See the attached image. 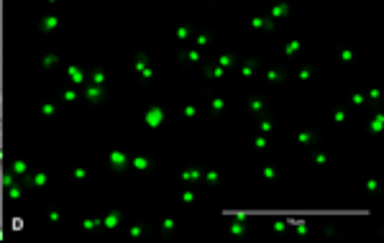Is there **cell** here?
Masks as SVG:
<instances>
[{
	"label": "cell",
	"mask_w": 384,
	"mask_h": 243,
	"mask_svg": "<svg viewBox=\"0 0 384 243\" xmlns=\"http://www.w3.org/2000/svg\"><path fill=\"white\" fill-rule=\"evenodd\" d=\"M144 123H146L149 128H156L159 123H164V110H162V108H149L146 115H144Z\"/></svg>",
	"instance_id": "1"
},
{
	"label": "cell",
	"mask_w": 384,
	"mask_h": 243,
	"mask_svg": "<svg viewBox=\"0 0 384 243\" xmlns=\"http://www.w3.org/2000/svg\"><path fill=\"white\" fill-rule=\"evenodd\" d=\"M67 77H70L72 85H82V82H85V72H82L80 67H75V64L67 70Z\"/></svg>",
	"instance_id": "2"
},
{
	"label": "cell",
	"mask_w": 384,
	"mask_h": 243,
	"mask_svg": "<svg viewBox=\"0 0 384 243\" xmlns=\"http://www.w3.org/2000/svg\"><path fill=\"white\" fill-rule=\"evenodd\" d=\"M110 164H113L115 169H123V166L128 164V156H125L123 151H113V154H110Z\"/></svg>",
	"instance_id": "3"
},
{
	"label": "cell",
	"mask_w": 384,
	"mask_h": 243,
	"mask_svg": "<svg viewBox=\"0 0 384 243\" xmlns=\"http://www.w3.org/2000/svg\"><path fill=\"white\" fill-rule=\"evenodd\" d=\"M85 97L90 100V102H98V100H103V85H92L87 92H85Z\"/></svg>",
	"instance_id": "4"
},
{
	"label": "cell",
	"mask_w": 384,
	"mask_h": 243,
	"mask_svg": "<svg viewBox=\"0 0 384 243\" xmlns=\"http://www.w3.org/2000/svg\"><path fill=\"white\" fill-rule=\"evenodd\" d=\"M136 70H139V72H141V75H144L146 80L151 77V70H149V59H146V56H139V59H136Z\"/></svg>",
	"instance_id": "5"
},
{
	"label": "cell",
	"mask_w": 384,
	"mask_h": 243,
	"mask_svg": "<svg viewBox=\"0 0 384 243\" xmlns=\"http://www.w3.org/2000/svg\"><path fill=\"white\" fill-rule=\"evenodd\" d=\"M120 223V215L118 213H110V215H105L103 220H100V225H105V228H115Z\"/></svg>",
	"instance_id": "6"
},
{
	"label": "cell",
	"mask_w": 384,
	"mask_h": 243,
	"mask_svg": "<svg viewBox=\"0 0 384 243\" xmlns=\"http://www.w3.org/2000/svg\"><path fill=\"white\" fill-rule=\"evenodd\" d=\"M381 128H384V118H381V115H376V118L371 120V126H369V131H374V133H379Z\"/></svg>",
	"instance_id": "7"
},
{
	"label": "cell",
	"mask_w": 384,
	"mask_h": 243,
	"mask_svg": "<svg viewBox=\"0 0 384 243\" xmlns=\"http://www.w3.org/2000/svg\"><path fill=\"white\" fill-rule=\"evenodd\" d=\"M51 28H56V18H54V16H46V18L41 21V31H51Z\"/></svg>",
	"instance_id": "8"
},
{
	"label": "cell",
	"mask_w": 384,
	"mask_h": 243,
	"mask_svg": "<svg viewBox=\"0 0 384 243\" xmlns=\"http://www.w3.org/2000/svg\"><path fill=\"white\" fill-rule=\"evenodd\" d=\"M28 171V164L26 161H16L13 164V174H26Z\"/></svg>",
	"instance_id": "9"
},
{
	"label": "cell",
	"mask_w": 384,
	"mask_h": 243,
	"mask_svg": "<svg viewBox=\"0 0 384 243\" xmlns=\"http://www.w3.org/2000/svg\"><path fill=\"white\" fill-rule=\"evenodd\" d=\"M31 182H34V187H44L46 185V174H34Z\"/></svg>",
	"instance_id": "10"
},
{
	"label": "cell",
	"mask_w": 384,
	"mask_h": 243,
	"mask_svg": "<svg viewBox=\"0 0 384 243\" xmlns=\"http://www.w3.org/2000/svg\"><path fill=\"white\" fill-rule=\"evenodd\" d=\"M6 192H8V197H11V200H16V197H21V187H16V185H11V187H6Z\"/></svg>",
	"instance_id": "11"
},
{
	"label": "cell",
	"mask_w": 384,
	"mask_h": 243,
	"mask_svg": "<svg viewBox=\"0 0 384 243\" xmlns=\"http://www.w3.org/2000/svg\"><path fill=\"white\" fill-rule=\"evenodd\" d=\"M200 177V171L198 169H189V171H182V179H187V182H192V179H198Z\"/></svg>",
	"instance_id": "12"
},
{
	"label": "cell",
	"mask_w": 384,
	"mask_h": 243,
	"mask_svg": "<svg viewBox=\"0 0 384 243\" xmlns=\"http://www.w3.org/2000/svg\"><path fill=\"white\" fill-rule=\"evenodd\" d=\"M218 64H220L223 70H226V67H231V64H233V59H231V54H223V56L218 59Z\"/></svg>",
	"instance_id": "13"
},
{
	"label": "cell",
	"mask_w": 384,
	"mask_h": 243,
	"mask_svg": "<svg viewBox=\"0 0 384 243\" xmlns=\"http://www.w3.org/2000/svg\"><path fill=\"white\" fill-rule=\"evenodd\" d=\"M272 16H274V18H282V16H287V6H284V3H282V6H277V8L272 11Z\"/></svg>",
	"instance_id": "14"
},
{
	"label": "cell",
	"mask_w": 384,
	"mask_h": 243,
	"mask_svg": "<svg viewBox=\"0 0 384 243\" xmlns=\"http://www.w3.org/2000/svg\"><path fill=\"white\" fill-rule=\"evenodd\" d=\"M134 166H136V169H141V171H144V169H149V161H146V159H144V156H139V159H134Z\"/></svg>",
	"instance_id": "15"
},
{
	"label": "cell",
	"mask_w": 384,
	"mask_h": 243,
	"mask_svg": "<svg viewBox=\"0 0 384 243\" xmlns=\"http://www.w3.org/2000/svg\"><path fill=\"white\" fill-rule=\"evenodd\" d=\"M231 230H233L236 235H238V233H243V215H241V218H238V220L231 225Z\"/></svg>",
	"instance_id": "16"
},
{
	"label": "cell",
	"mask_w": 384,
	"mask_h": 243,
	"mask_svg": "<svg viewBox=\"0 0 384 243\" xmlns=\"http://www.w3.org/2000/svg\"><path fill=\"white\" fill-rule=\"evenodd\" d=\"M297 49H300V41H290V44L284 46V54H295Z\"/></svg>",
	"instance_id": "17"
},
{
	"label": "cell",
	"mask_w": 384,
	"mask_h": 243,
	"mask_svg": "<svg viewBox=\"0 0 384 243\" xmlns=\"http://www.w3.org/2000/svg\"><path fill=\"white\" fill-rule=\"evenodd\" d=\"M103 82H105V75H103V72L98 70V72L92 75V85H103Z\"/></svg>",
	"instance_id": "18"
},
{
	"label": "cell",
	"mask_w": 384,
	"mask_h": 243,
	"mask_svg": "<svg viewBox=\"0 0 384 243\" xmlns=\"http://www.w3.org/2000/svg\"><path fill=\"white\" fill-rule=\"evenodd\" d=\"M54 64H56V56H54V54H49V56L44 59V67H54Z\"/></svg>",
	"instance_id": "19"
},
{
	"label": "cell",
	"mask_w": 384,
	"mask_h": 243,
	"mask_svg": "<svg viewBox=\"0 0 384 243\" xmlns=\"http://www.w3.org/2000/svg\"><path fill=\"white\" fill-rule=\"evenodd\" d=\"M3 185H6V187L16 185V182H13V174H3Z\"/></svg>",
	"instance_id": "20"
},
{
	"label": "cell",
	"mask_w": 384,
	"mask_h": 243,
	"mask_svg": "<svg viewBox=\"0 0 384 243\" xmlns=\"http://www.w3.org/2000/svg\"><path fill=\"white\" fill-rule=\"evenodd\" d=\"M13 230H23V218H13Z\"/></svg>",
	"instance_id": "21"
},
{
	"label": "cell",
	"mask_w": 384,
	"mask_h": 243,
	"mask_svg": "<svg viewBox=\"0 0 384 243\" xmlns=\"http://www.w3.org/2000/svg\"><path fill=\"white\" fill-rule=\"evenodd\" d=\"M205 179L210 182V185H215V182H218V174H215V171H208V174H205Z\"/></svg>",
	"instance_id": "22"
},
{
	"label": "cell",
	"mask_w": 384,
	"mask_h": 243,
	"mask_svg": "<svg viewBox=\"0 0 384 243\" xmlns=\"http://www.w3.org/2000/svg\"><path fill=\"white\" fill-rule=\"evenodd\" d=\"M187 59H192V62H198V59H200V51H187Z\"/></svg>",
	"instance_id": "23"
},
{
	"label": "cell",
	"mask_w": 384,
	"mask_h": 243,
	"mask_svg": "<svg viewBox=\"0 0 384 243\" xmlns=\"http://www.w3.org/2000/svg\"><path fill=\"white\" fill-rule=\"evenodd\" d=\"M41 113H44V115H51V113H54V105H49V102H46V105L41 108Z\"/></svg>",
	"instance_id": "24"
},
{
	"label": "cell",
	"mask_w": 384,
	"mask_h": 243,
	"mask_svg": "<svg viewBox=\"0 0 384 243\" xmlns=\"http://www.w3.org/2000/svg\"><path fill=\"white\" fill-rule=\"evenodd\" d=\"M264 146H267V138L259 136V138H256V149H264Z\"/></svg>",
	"instance_id": "25"
},
{
	"label": "cell",
	"mask_w": 384,
	"mask_h": 243,
	"mask_svg": "<svg viewBox=\"0 0 384 243\" xmlns=\"http://www.w3.org/2000/svg\"><path fill=\"white\" fill-rule=\"evenodd\" d=\"M75 97H77L75 90H67V92H64V100H75Z\"/></svg>",
	"instance_id": "26"
},
{
	"label": "cell",
	"mask_w": 384,
	"mask_h": 243,
	"mask_svg": "<svg viewBox=\"0 0 384 243\" xmlns=\"http://www.w3.org/2000/svg\"><path fill=\"white\" fill-rule=\"evenodd\" d=\"M262 131H264V133L272 131V120H264V123H262Z\"/></svg>",
	"instance_id": "27"
},
{
	"label": "cell",
	"mask_w": 384,
	"mask_h": 243,
	"mask_svg": "<svg viewBox=\"0 0 384 243\" xmlns=\"http://www.w3.org/2000/svg\"><path fill=\"white\" fill-rule=\"evenodd\" d=\"M251 72H253V62H248V64H246V67H243V75H246V77H248V75H251Z\"/></svg>",
	"instance_id": "28"
},
{
	"label": "cell",
	"mask_w": 384,
	"mask_h": 243,
	"mask_svg": "<svg viewBox=\"0 0 384 243\" xmlns=\"http://www.w3.org/2000/svg\"><path fill=\"white\" fill-rule=\"evenodd\" d=\"M210 75H213V77H223V67H220V64H218V67H215V70H213V72H210Z\"/></svg>",
	"instance_id": "29"
},
{
	"label": "cell",
	"mask_w": 384,
	"mask_h": 243,
	"mask_svg": "<svg viewBox=\"0 0 384 243\" xmlns=\"http://www.w3.org/2000/svg\"><path fill=\"white\" fill-rule=\"evenodd\" d=\"M213 108H215V110H223V100L215 97V100H213Z\"/></svg>",
	"instance_id": "30"
},
{
	"label": "cell",
	"mask_w": 384,
	"mask_h": 243,
	"mask_svg": "<svg viewBox=\"0 0 384 243\" xmlns=\"http://www.w3.org/2000/svg\"><path fill=\"white\" fill-rule=\"evenodd\" d=\"M82 225H85V228H87V230H92V228H95V225H98V220H85V223H82Z\"/></svg>",
	"instance_id": "31"
},
{
	"label": "cell",
	"mask_w": 384,
	"mask_h": 243,
	"mask_svg": "<svg viewBox=\"0 0 384 243\" xmlns=\"http://www.w3.org/2000/svg\"><path fill=\"white\" fill-rule=\"evenodd\" d=\"M284 228H287L284 220H277V223H274V230H284Z\"/></svg>",
	"instance_id": "32"
},
{
	"label": "cell",
	"mask_w": 384,
	"mask_h": 243,
	"mask_svg": "<svg viewBox=\"0 0 384 243\" xmlns=\"http://www.w3.org/2000/svg\"><path fill=\"white\" fill-rule=\"evenodd\" d=\"M341 59H343V62H351L354 54H351V51H343V54H341Z\"/></svg>",
	"instance_id": "33"
},
{
	"label": "cell",
	"mask_w": 384,
	"mask_h": 243,
	"mask_svg": "<svg viewBox=\"0 0 384 243\" xmlns=\"http://www.w3.org/2000/svg\"><path fill=\"white\" fill-rule=\"evenodd\" d=\"M184 115H187V118H192V115H195V108L187 105V108H184Z\"/></svg>",
	"instance_id": "34"
},
{
	"label": "cell",
	"mask_w": 384,
	"mask_h": 243,
	"mask_svg": "<svg viewBox=\"0 0 384 243\" xmlns=\"http://www.w3.org/2000/svg\"><path fill=\"white\" fill-rule=\"evenodd\" d=\"M182 200H184V202H192V200H195V195H192V192H184Z\"/></svg>",
	"instance_id": "35"
},
{
	"label": "cell",
	"mask_w": 384,
	"mask_h": 243,
	"mask_svg": "<svg viewBox=\"0 0 384 243\" xmlns=\"http://www.w3.org/2000/svg\"><path fill=\"white\" fill-rule=\"evenodd\" d=\"M177 36H179V39H187V36H189V31H187V28H179V31H177Z\"/></svg>",
	"instance_id": "36"
},
{
	"label": "cell",
	"mask_w": 384,
	"mask_h": 243,
	"mask_svg": "<svg viewBox=\"0 0 384 243\" xmlns=\"http://www.w3.org/2000/svg\"><path fill=\"white\" fill-rule=\"evenodd\" d=\"M297 138H300V141H302V144H310V133H300V136H297Z\"/></svg>",
	"instance_id": "37"
},
{
	"label": "cell",
	"mask_w": 384,
	"mask_h": 243,
	"mask_svg": "<svg viewBox=\"0 0 384 243\" xmlns=\"http://www.w3.org/2000/svg\"><path fill=\"white\" fill-rule=\"evenodd\" d=\"M162 228H164V230H172V228H174V220H164V225H162Z\"/></svg>",
	"instance_id": "38"
},
{
	"label": "cell",
	"mask_w": 384,
	"mask_h": 243,
	"mask_svg": "<svg viewBox=\"0 0 384 243\" xmlns=\"http://www.w3.org/2000/svg\"><path fill=\"white\" fill-rule=\"evenodd\" d=\"M131 235H136V238H139V235H141V225H134V228H131Z\"/></svg>",
	"instance_id": "39"
},
{
	"label": "cell",
	"mask_w": 384,
	"mask_h": 243,
	"mask_svg": "<svg viewBox=\"0 0 384 243\" xmlns=\"http://www.w3.org/2000/svg\"><path fill=\"white\" fill-rule=\"evenodd\" d=\"M251 110H262V100H253V102H251Z\"/></svg>",
	"instance_id": "40"
},
{
	"label": "cell",
	"mask_w": 384,
	"mask_h": 243,
	"mask_svg": "<svg viewBox=\"0 0 384 243\" xmlns=\"http://www.w3.org/2000/svg\"><path fill=\"white\" fill-rule=\"evenodd\" d=\"M208 44V36H198V46H205Z\"/></svg>",
	"instance_id": "41"
},
{
	"label": "cell",
	"mask_w": 384,
	"mask_h": 243,
	"mask_svg": "<svg viewBox=\"0 0 384 243\" xmlns=\"http://www.w3.org/2000/svg\"><path fill=\"white\" fill-rule=\"evenodd\" d=\"M364 102V95H354V105H361Z\"/></svg>",
	"instance_id": "42"
},
{
	"label": "cell",
	"mask_w": 384,
	"mask_h": 243,
	"mask_svg": "<svg viewBox=\"0 0 384 243\" xmlns=\"http://www.w3.org/2000/svg\"><path fill=\"white\" fill-rule=\"evenodd\" d=\"M75 177H77V179H85V169H75Z\"/></svg>",
	"instance_id": "43"
},
{
	"label": "cell",
	"mask_w": 384,
	"mask_h": 243,
	"mask_svg": "<svg viewBox=\"0 0 384 243\" xmlns=\"http://www.w3.org/2000/svg\"><path fill=\"white\" fill-rule=\"evenodd\" d=\"M264 177H267V179H272V177H274V169H269V166H267V169H264Z\"/></svg>",
	"instance_id": "44"
},
{
	"label": "cell",
	"mask_w": 384,
	"mask_h": 243,
	"mask_svg": "<svg viewBox=\"0 0 384 243\" xmlns=\"http://www.w3.org/2000/svg\"><path fill=\"white\" fill-rule=\"evenodd\" d=\"M0 171H3V154H0Z\"/></svg>",
	"instance_id": "45"
},
{
	"label": "cell",
	"mask_w": 384,
	"mask_h": 243,
	"mask_svg": "<svg viewBox=\"0 0 384 243\" xmlns=\"http://www.w3.org/2000/svg\"><path fill=\"white\" fill-rule=\"evenodd\" d=\"M0 238H3V228H0Z\"/></svg>",
	"instance_id": "46"
}]
</instances>
